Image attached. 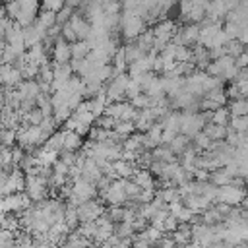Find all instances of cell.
Instances as JSON below:
<instances>
[{"label": "cell", "instance_id": "4", "mask_svg": "<svg viewBox=\"0 0 248 248\" xmlns=\"http://www.w3.org/2000/svg\"><path fill=\"white\" fill-rule=\"evenodd\" d=\"M205 124L207 122L202 112H190V110L180 112V134H186L188 138H194L196 134H200Z\"/></svg>", "mask_w": 248, "mask_h": 248}, {"label": "cell", "instance_id": "16", "mask_svg": "<svg viewBox=\"0 0 248 248\" xmlns=\"http://www.w3.org/2000/svg\"><path fill=\"white\" fill-rule=\"evenodd\" d=\"M229 6L225 0H211L207 6V19L209 21H221V17L225 14H229Z\"/></svg>", "mask_w": 248, "mask_h": 248}, {"label": "cell", "instance_id": "33", "mask_svg": "<svg viewBox=\"0 0 248 248\" xmlns=\"http://www.w3.org/2000/svg\"><path fill=\"white\" fill-rule=\"evenodd\" d=\"M124 211H126L124 205H108L107 215H108L114 223H122V221H124Z\"/></svg>", "mask_w": 248, "mask_h": 248}, {"label": "cell", "instance_id": "24", "mask_svg": "<svg viewBox=\"0 0 248 248\" xmlns=\"http://www.w3.org/2000/svg\"><path fill=\"white\" fill-rule=\"evenodd\" d=\"M72 114H74V110H72V107L68 103L66 105H60V107H54V110H52V116H54V120L58 124H66Z\"/></svg>", "mask_w": 248, "mask_h": 248}, {"label": "cell", "instance_id": "27", "mask_svg": "<svg viewBox=\"0 0 248 248\" xmlns=\"http://www.w3.org/2000/svg\"><path fill=\"white\" fill-rule=\"evenodd\" d=\"M231 114L232 116H244L248 114V97H242V99H234L229 107Z\"/></svg>", "mask_w": 248, "mask_h": 248}, {"label": "cell", "instance_id": "20", "mask_svg": "<svg viewBox=\"0 0 248 248\" xmlns=\"http://www.w3.org/2000/svg\"><path fill=\"white\" fill-rule=\"evenodd\" d=\"M232 180H234V176H232L225 167H219V169L211 170V174H209V182H213L215 186H227V184H231Z\"/></svg>", "mask_w": 248, "mask_h": 248}, {"label": "cell", "instance_id": "11", "mask_svg": "<svg viewBox=\"0 0 248 248\" xmlns=\"http://www.w3.org/2000/svg\"><path fill=\"white\" fill-rule=\"evenodd\" d=\"M50 54H52V62H58V64H68L72 62V43H68L62 35L54 41L52 48H50Z\"/></svg>", "mask_w": 248, "mask_h": 248}, {"label": "cell", "instance_id": "19", "mask_svg": "<svg viewBox=\"0 0 248 248\" xmlns=\"http://www.w3.org/2000/svg\"><path fill=\"white\" fill-rule=\"evenodd\" d=\"M172 238L178 246H186L192 242V223H180L178 229L172 232Z\"/></svg>", "mask_w": 248, "mask_h": 248}, {"label": "cell", "instance_id": "32", "mask_svg": "<svg viewBox=\"0 0 248 248\" xmlns=\"http://www.w3.org/2000/svg\"><path fill=\"white\" fill-rule=\"evenodd\" d=\"M16 143H17V130L16 128H4L2 130V145L14 147Z\"/></svg>", "mask_w": 248, "mask_h": 248}, {"label": "cell", "instance_id": "12", "mask_svg": "<svg viewBox=\"0 0 248 248\" xmlns=\"http://www.w3.org/2000/svg\"><path fill=\"white\" fill-rule=\"evenodd\" d=\"M70 25H72V29L76 31V35H78V39L79 41H87L89 39V35H91V29H93V25H91V21L89 19H85L83 16H79V14H74L72 17H70V21H68Z\"/></svg>", "mask_w": 248, "mask_h": 248}, {"label": "cell", "instance_id": "36", "mask_svg": "<svg viewBox=\"0 0 248 248\" xmlns=\"http://www.w3.org/2000/svg\"><path fill=\"white\" fill-rule=\"evenodd\" d=\"M62 37H64L68 43H76V41H79L78 35H76V31L72 29L70 23H64V25H62Z\"/></svg>", "mask_w": 248, "mask_h": 248}, {"label": "cell", "instance_id": "35", "mask_svg": "<svg viewBox=\"0 0 248 248\" xmlns=\"http://www.w3.org/2000/svg\"><path fill=\"white\" fill-rule=\"evenodd\" d=\"M140 93H143L141 83H140L138 79H130V83H128V87H126V97H128V99H134V97H138Z\"/></svg>", "mask_w": 248, "mask_h": 248}, {"label": "cell", "instance_id": "28", "mask_svg": "<svg viewBox=\"0 0 248 248\" xmlns=\"http://www.w3.org/2000/svg\"><path fill=\"white\" fill-rule=\"evenodd\" d=\"M136 130H138V128H136V122H134V120H118L116 126H114V132H118L122 138L132 136Z\"/></svg>", "mask_w": 248, "mask_h": 248}, {"label": "cell", "instance_id": "5", "mask_svg": "<svg viewBox=\"0 0 248 248\" xmlns=\"http://www.w3.org/2000/svg\"><path fill=\"white\" fill-rule=\"evenodd\" d=\"M48 186H50V182L45 176H41V174H27L25 194L31 198V202H41V200H46Z\"/></svg>", "mask_w": 248, "mask_h": 248}, {"label": "cell", "instance_id": "14", "mask_svg": "<svg viewBox=\"0 0 248 248\" xmlns=\"http://www.w3.org/2000/svg\"><path fill=\"white\" fill-rule=\"evenodd\" d=\"M17 91H19L21 99H27V101H37V97L43 93L41 83L37 79H23L17 85Z\"/></svg>", "mask_w": 248, "mask_h": 248}, {"label": "cell", "instance_id": "17", "mask_svg": "<svg viewBox=\"0 0 248 248\" xmlns=\"http://www.w3.org/2000/svg\"><path fill=\"white\" fill-rule=\"evenodd\" d=\"M81 138H83L81 134L64 128V149L66 151H81V147H83Z\"/></svg>", "mask_w": 248, "mask_h": 248}, {"label": "cell", "instance_id": "22", "mask_svg": "<svg viewBox=\"0 0 248 248\" xmlns=\"http://www.w3.org/2000/svg\"><path fill=\"white\" fill-rule=\"evenodd\" d=\"M151 153H153V159L155 161H163V163H174L176 161V157H174L176 153L170 149V145H165V143H161L159 147H155Z\"/></svg>", "mask_w": 248, "mask_h": 248}, {"label": "cell", "instance_id": "10", "mask_svg": "<svg viewBox=\"0 0 248 248\" xmlns=\"http://www.w3.org/2000/svg\"><path fill=\"white\" fill-rule=\"evenodd\" d=\"M78 213H79V221L81 223H85V221H97L99 217H103L107 213V207L99 200H87V202H83L78 207Z\"/></svg>", "mask_w": 248, "mask_h": 248}, {"label": "cell", "instance_id": "1", "mask_svg": "<svg viewBox=\"0 0 248 248\" xmlns=\"http://www.w3.org/2000/svg\"><path fill=\"white\" fill-rule=\"evenodd\" d=\"M145 17L136 12H124L120 16V31L126 41H136L141 33H145Z\"/></svg>", "mask_w": 248, "mask_h": 248}, {"label": "cell", "instance_id": "8", "mask_svg": "<svg viewBox=\"0 0 248 248\" xmlns=\"http://www.w3.org/2000/svg\"><path fill=\"white\" fill-rule=\"evenodd\" d=\"M248 196V190L244 186H236V184H227V186H219V196H217V202H223V203H229L232 207L240 205L242 200ZM215 202V203H217Z\"/></svg>", "mask_w": 248, "mask_h": 248}, {"label": "cell", "instance_id": "23", "mask_svg": "<svg viewBox=\"0 0 248 248\" xmlns=\"http://www.w3.org/2000/svg\"><path fill=\"white\" fill-rule=\"evenodd\" d=\"M37 23L45 29V31H48L50 27H54L56 25V12H52V10H41V14H39V17H37Z\"/></svg>", "mask_w": 248, "mask_h": 248}, {"label": "cell", "instance_id": "38", "mask_svg": "<svg viewBox=\"0 0 248 248\" xmlns=\"http://www.w3.org/2000/svg\"><path fill=\"white\" fill-rule=\"evenodd\" d=\"M240 207H242V209H248V196H246V198L242 200V203H240Z\"/></svg>", "mask_w": 248, "mask_h": 248}, {"label": "cell", "instance_id": "21", "mask_svg": "<svg viewBox=\"0 0 248 248\" xmlns=\"http://www.w3.org/2000/svg\"><path fill=\"white\" fill-rule=\"evenodd\" d=\"M91 50H93V46L89 41H76V43H72V56H74L72 60H83L89 56Z\"/></svg>", "mask_w": 248, "mask_h": 248}, {"label": "cell", "instance_id": "29", "mask_svg": "<svg viewBox=\"0 0 248 248\" xmlns=\"http://www.w3.org/2000/svg\"><path fill=\"white\" fill-rule=\"evenodd\" d=\"M45 147L54 149V151H62V149H64V130H62V132H54V134L45 141Z\"/></svg>", "mask_w": 248, "mask_h": 248}, {"label": "cell", "instance_id": "39", "mask_svg": "<svg viewBox=\"0 0 248 248\" xmlns=\"http://www.w3.org/2000/svg\"><path fill=\"white\" fill-rule=\"evenodd\" d=\"M138 2H141V0H138Z\"/></svg>", "mask_w": 248, "mask_h": 248}, {"label": "cell", "instance_id": "37", "mask_svg": "<svg viewBox=\"0 0 248 248\" xmlns=\"http://www.w3.org/2000/svg\"><path fill=\"white\" fill-rule=\"evenodd\" d=\"M45 10H52V12H60L66 6V0H43Z\"/></svg>", "mask_w": 248, "mask_h": 248}, {"label": "cell", "instance_id": "6", "mask_svg": "<svg viewBox=\"0 0 248 248\" xmlns=\"http://www.w3.org/2000/svg\"><path fill=\"white\" fill-rule=\"evenodd\" d=\"M130 79H132V78H130L128 72H120V74H116V76L108 81L105 93H107V97H108L110 103L124 101V97H126V87H128Z\"/></svg>", "mask_w": 248, "mask_h": 248}, {"label": "cell", "instance_id": "9", "mask_svg": "<svg viewBox=\"0 0 248 248\" xmlns=\"http://www.w3.org/2000/svg\"><path fill=\"white\" fill-rule=\"evenodd\" d=\"M101 200L107 202L108 205H124V203L128 202V194H126V190H124L122 180H120V178H118V180H112V184H110L107 190L101 192Z\"/></svg>", "mask_w": 248, "mask_h": 248}, {"label": "cell", "instance_id": "7", "mask_svg": "<svg viewBox=\"0 0 248 248\" xmlns=\"http://www.w3.org/2000/svg\"><path fill=\"white\" fill-rule=\"evenodd\" d=\"M31 205H33V202L25 192L8 194L2 198V211L4 213H21V211L29 209Z\"/></svg>", "mask_w": 248, "mask_h": 248}, {"label": "cell", "instance_id": "25", "mask_svg": "<svg viewBox=\"0 0 248 248\" xmlns=\"http://www.w3.org/2000/svg\"><path fill=\"white\" fill-rule=\"evenodd\" d=\"M231 118H232L231 110H229L227 107H219L217 110H213V118H211V122L221 124V126H229V124H231Z\"/></svg>", "mask_w": 248, "mask_h": 248}, {"label": "cell", "instance_id": "15", "mask_svg": "<svg viewBox=\"0 0 248 248\" xmlns=\"http://www.w3.org/2000/svg\"><path fill=\"white\" fill-rule=\"evenodd\" d=\"M132 180L141 188V190H153L155 188V174L149 169H138L132 176Z\"/></svg>", "mask_w": 248, "mask_h": 248}, {"label": "cell", "instance_id": "13", "mask_svg": "<svg viewBox=\"0 0 248 248\" xmlns=\"http://www.w3.org/2000/svg\"><path fill=\"white\" fill-rule=\"evenodd\" d=\"M23 74L16 64H4L2 66V83L4 87H17L23 81Z\"/></svg>", "mask_w": 248, "mask_h": 248}, {"label": "cell", "instance_id": "2", "mask_svg": "<svg viewBox=\"0 0 248 248\" xmlns=\"http://www.w3.org/2000/svg\"><path fill=\"white\" fill-rule=\"evenodd\" d=\"M46 136L43 134L41 126H21L17 130V145L25 151H33L37 145H45Z\"/></svg>", "mask_w": 248, "mask_h": 248}, {"label": "cell", "instance_id": "26", "mask_svg": "<svg viewBox=\"0 0 248 248\" xmlns=\"http://www.w3.org/2000/svg\"><path fill=\"white\" fill-rule=\"evenodd\" d=\"M190 141H192V140H190L186 134H178V136L170 141V149H172L176 155H180L182 151H186V149L190 147Z\"/></svg>", "mask_w": 248, "mask_h": 248}, {"label": "cell", "instance_id": "3", "mask_svg": "<svg viewBox=\"0 0 248 248\" xmlns=\"http://www.w3.org/2000/svg\"><path fill=\"white\" fill-rule=\"evenodd\" d=\"M25 184H27V174L19 167H16L12 172H2V196L25 192Z\"/></svg>", "mask_w": 248, "mask_h": 248}, {"label": "cell", "instance_id": "30", "mask_svg": "<svg viewBox=\"0 0 248 248\" xmlns=\"http://www.w3.org/2000/svg\"><path fill=\"white\" fill-rule=\"evenodd\" d=\"M130 103L138 108V110H143V108H149V107H153V97H149L145 91L143 93H140L138 97H134V99H130Z\"/></svg>", "mask_w": 248, "mask_h": 248}, {"label": "cell", "instance_id": "18", "mask_svg": "<svg viewBox=\"0 0 248 248\" xmlns=\"http://www.w3.org/2000/svg\"><path fill=\"white\" fill-rule=\"evenodd\" d=\"M203 132L213 140V141H225L227 140V134H229V126H221V124H215V122H207L203 126Z\"/></svg>", "mask_w": 248, "mask_h": 248}, {"label": "cell", "instance_id": "34", "mask_svg": "<svg viewBox=\"0 0 248 248\" xmlns=\"http://www.w3.org/2000/svg\"><path fill=\"white\" fill-rule=\"evenodd\" d=\"M229 126L232 130H236V132H248V114H244V116H232Z\"/></svg>", "mask_w": 248, "mask_h": 248}, {"label": "cell", "instance_id": "31", "mask_svg": "<svg viewBox=\"0 0 248 248\" xmlns=\"http://www.w3.org/2000/svg\"><path fill=\"white\" fill-rule=\"evenodd\" d=\"M227 54H231V56H234V58H238L244 50H246V45L240 41V39H232V41H229L227 43Z\"/></svg>", "mask_w": 248, "mask_h": 248}, {"label": "cell", "instance_id": "40", "mask_svg": "<svg viewBox=\"0 0 248 248\" xmlns=\"http://www.w3.org/2000/svg\"><path fill=\"white\" fill-rule=\"evenodd\" d=\"M116 2H120V0H116Z\"/></svg>", "mask_w": 248, "mask_h": 248}]
</instances>
